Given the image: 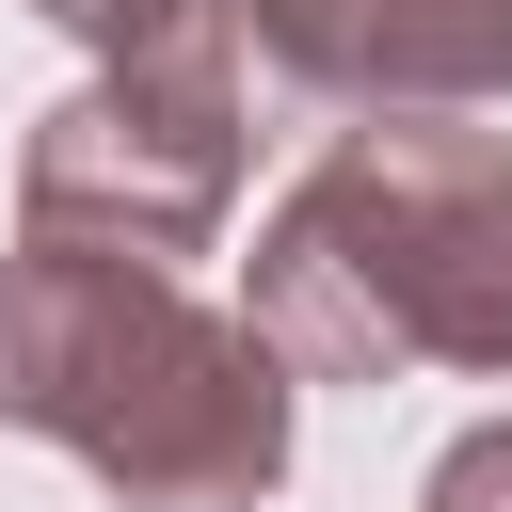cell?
Instances as JSON below:
<instances>
[{
	"label": "cell",
	"mask_w": 512,
	"mask_h": 512,
	"mask_svg": "<svg viewBox=\"0 0 512 512\" xmlns=\"http://www.w3.org/2000/svg\"><path fill=\"white\" fill-rule=\"evenodd\" d=\"M240 320L288 384H512V128L480 112H352L256 224Z\"/></svg>",
	"instance_id": "1"
},
{
	"label": "cell",
	"mask_w": 512,
	"mask_h": 512,
	"mask_svg": "<svg viewBox=\"0 0 512 512\" xmlns=\"http://www.w3.org/2000/svg\"><path fill=\"white\" fill-rule=\"evenodd\" d=\"M0 416L48 432V448H64L80 480H112L128 512H256V496L288 480L304 384H288L272 336H256L240 304H208L192 272L16 240V256H0Z\"/></svg>",
	"instance_id": "2"
},
{
	"label": "cell",
	"mask_w": 512,
	"mask_h": 512,
	"mask_svg": "<svg viewBox=\"0 0 512 512\" xmlns=\"http://www.w3.org/2000/svg\"><path fill=\"white\" fill-rule=\"evenodd\" d=\"M240 80L304 112H496L512 96V0H208Z\"/></svg>",
	"instance_id": "4"
},
{
	"label": "cell",
	"mask_w": 512,
	"mask_h": 512,
	"mask_svg": "<svg viewBox=\"0 0 512 512\" xmlns=\"http://www.w3.org/2000/svg\"><path fill=\"white\" fill-rule=\"evenodd\" d=\"M416 512H512V416H480V432L416 480Z\"/></svg>",
	"instance_id": "5"
},
{
	"label": "cell",
	"mask_w": 512,
	"mask_h": 512,
	"mask_svg": "<svg viewBox=\"0 0 512 512\" xmlns=\"http://www.w3.org/2000/svg\"><path fill=\"white\" fill-rule=\"evenodd\" d=\"M240 176H256V80H240L224 16L192 0L160 48H112L80 96L32 112V144H16V240L192 272L224 240Z\"/></svg>",
	"instance_id": "3"
},
{
	"label": "cell",
	"mask_w": 512,
	"mask_h": 512,
	"mask_svg": "<svg viewBox=\"0 0 512 512\" xmlns=\"http://www.w3.org/2000/svg\"><path fill=\"white\" fill-rule=\"evenodd\" d=\"M32 16H48V32H80V48L112 64V48H160V32L192 16V0H32Z\"/></svg>",
	"instance_id": "6"
}]
</instances>
